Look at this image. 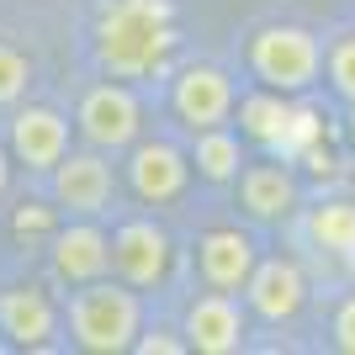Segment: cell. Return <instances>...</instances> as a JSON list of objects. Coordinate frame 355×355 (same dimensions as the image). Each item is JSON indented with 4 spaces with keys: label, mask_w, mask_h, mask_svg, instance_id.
<instances>
[{
    "label": "cell",
    "mask_w": 355,
    "mask_h": 355,
    "mask_svg": "<svg viewBox=\"0 0 355 355\" xmlns=\"http://www.w3.org/2000/svg\"><path fill=\"white\" fill-rule=\"evenodd\" d=\"M6 148H11L16 164H27L32 175H48L69 154V117L59 106H16L11 128H6Z\"/></svg>",
    "instance_id": "13"
},
{
    "label": "cell",
    "mask_w": 355,
    "mask_h": 355,
    "mask_svg": "<svg viewBox=\"0 0 355 355\" xmlns=\"http://www.w3.org/2000/svg\"><path fill=\"white\" fill-rule=\"evenodd\" d=\"M234 117H239L244 144L266 148V154H286V133H292L297 101L282 96V90H270V85H254L250 96H239V101H234Z\"/></svg>",
    "instance_id": "16"
},
{
    "label": "cell",
    "mask_w": 355,
    "mask_h": 355,
    "mask_svg": "<svg viewBox=\"0 0 355 355\" xmlns=\"http://www.w3.org/2000/svg\"><path fill=\"white\" fill-rule=\"evenodd\" d=\"M180 334H186V350L196 355H234L250 340V308L234 292H212L207 286L202 297H191Z\"/></svg>",
    "instance_id": "9"
},
{
    "label": "cell",
    "mask_w": 355,
    "mask_h": 355,
    "mask_svg": "<svg viewBox=\"0 0 355 355\" xmlns=\"http://www.w3.org/2000/svg\"><path fill=\"white\" fill-rule=\"evenodd\" d=\"M234 101H239L234 74L218 69V64H186V69L170 74V112L186 133L234 122Z\"/></svg>",
    "instance_id": "6"
},
{
    "label": "cell",
    "mask_w": 355,
    "mask_h": 355,
    "mask_svg": "<svg viewBox=\"0 0 355 355\" xmlns=\"http://www.w3.org/2000/svg\"><path fill=\"white\" fill-rule=\"evenodd\" d=\"M308 239L334 260H355V196H329L318 207H308Z\"/></svg>",
    "instance_id": "18"
},
{
    "label": "cell",
    "mask_w": 355,
    "mask_h": 355,
    "mask_svg": "<svg viewBox=\"0 0 355 355\" xmlns=\"http://www.w3.org/2000/svg\"><path fill=\"white\" fill-rule=\"evenodd\" d=\"M138 355H186V340H170V329H138Z\"/></svg>",
    "instance_id": "23"
},
{
    "label": "cell",
    "mask_w": 355,
    "mask_h": 355,
    "mask_svg": "<svg viewBox=\"0 0 355 355\" xmlns=\"http://www.w3.org/2000/svg\"><path fill=\"white\" fill-rule=\"evenodd\" d=\"M11 191V148H0V202Z\"/></svg>",
    "instance_id": "24"
},
{
    "label": "cell",
    "mask_w": 355,
    "mask_h": 355,
    "mask_svg": "<svg viewBox=\"0 0 355 355\" xmlns=\"http://www.w3.org/2000/svg\"><path fill=\"white\" fill-rule=\"evenodd\" d=\"M74 128L90 148L101 154H128V148L144 138V101L128 80H101L90 85L74 106Z\"/></svg>",
    "instance_id": "4"
},
{
    "label": "cell",
    "mask_w": 355,
    "mask_h": 355,
    "mask_svg": "<svg viewBox=\"0 0 355 355\" xmlns=\"http://www.w3.org/2000/svg\"><path fill=\"white\" fill-rule=\"evenodd\" d=\"M32 59L21 53V48L11 43H0V106H21L27 101V90H32Z\"/></svg>",
    "instance_id": "20"
},
{
    "label": "cell",
    "mask_w": 355,
    "mask_h": 355,
    "mask_svg": "<svg viewBox=\"0 0 355 355\" xmlns=\"http://www.w3.org/2000/svg\"><path fill=\"white\" fill-rule=\"evenodd\" d=\"M254 260H260V244H254V234L239 228V223L207 228V234L196 239V276H202V286H212V292H244Z\"/></svg>",
    "instance_id": "15"
},
{
    "label": "cell",
    "mask_w": 355,
    "mask_h": 355,
    "mask_svg": "<svg viewBox=\"0 0 355 355\" xmlns=\"http://www.w3.org/2000/svg\"><path fill=\"white\" fill-rule=\"evenodd\" d=\"M64 329V308L37 282L0 286V334L11 350H48Z\"/></svg>",
    "instance_id": "11"
},
{
    "label": "cell",
    "mask_w": 355,
    "mask_h": 355,
    "mask_svg": "<svg viewBox=\"0 0 355 355\" xmlns=\"http://www.w3.org/2000/svg\"><path fill=\"white\" fill-rule=\"evenodd\" d=\"M48 270L59 286H85L112 276V234L101 218H69L48 234Z\"/></svg>",
    "instance_id": "7"
},
{
    "label": "cell",
    "mask_w": 355,
    "mask_h": 355,
    "mask_svg": "<svg viewBox=\"0 0 355 355\" xmlns=\"http://www.w3.org/2000/svg\"><path fill=\"white\" fill-rule=\"evenodd\" d=\"M170 234L154 218H122L112 228V276L133 292H154L170 276Z\"/></svg>",
    "instance_id": "8"
},
{
    "label": "cell",
    "mask_w": 355,
    "mask_h": 355,
    "mask_svg": "<svg viewBox=\"0 0 355 355\" xmlns=\"http://www.w3.org/2000/svg\"><path fill=\"white\" fill-rule=\"evenodd\" d=\"M250 164V154H244V133L239 128H202V133H191V170L207 186H234L239 170Z\"/></svg>",
    "instance_id": "17"
},
{
    "label": "cell",
    "mask_w": 355,
    "mask_h": 355,
    "mask_svg": "<svg viewBox=\"0 0 355 355\" xmlns=\"http://www.w3.org/2000/svg\"><path fill=\"white\" fill-rule=\"evenodd\" d=\"M128 186H133V196L148 202V207L180 202L186 186H191V154L175 148L170 138H138V144L128 148Z\"/></svg>",
    "instance_id": "10"
},
{
    "label": "cell",
    "mask_w": 355,
    "mask_h": 355,
    "mask_svg": "<svg viewBox=\"0 0 355 355\" xmlns=\"http://www.w3.org/2000/svg\"><path fill=\"white\" fill-rule=\"evenodd\" d=\"M329 340H334V350L355 355V292L340 297V308H334V318H329Z\"/></svg>",
    "instance_id": "22"
},
{
    "label": "cell",
    "mask_w": 355,
    "mask_h": 355,
    "mask_svg": "<svg viewBox=\"0 0 355 355\" xmlns=\"http://www.w3.org/2000/svg\"><path fill=\"white\" fill-rule=\"evenodd\" d=\"M350 144H355V106H350Z\"/></svg>",
    "instance_id": "25"
},
{
    "label": "cell",
    "mask_w": 355,
    "mask_h": 355,
    "mask_svg": "<svg viewBox=\"0 0 355 355\" xmlns=\"http://www.w3.org/2000/svg\"><path fill=\"white\" fill-rule=\"evenodd\" d=\"M138 329H144V302L128 282H85L69 286V302H64V334H69L74 350L90 355H122L133 350Z\"/></svg>",
    "instance_id": "2"
},
{
    "label": "cell",
    "mask_w": 355,
    "mask_h": 355,
    "mask_svg": "<svg viewBox=\"0 0 355 355\" xmlns=\"http://www.w3.org/2000/svg\"><path fill=\"white\" fill-rule=\"evenodd\" d=\"M308 302V276L292 254H260L244 282V308L260 318V324H292Z\"/></svg>",
    "instance_id": "12"
},
{
    "label": "cell",
    "mask_w": 355,
    "mask_h": 355,
    "mask_svg": "<svg viewBox=\"0 0 355 355\" xmlns=\"http://www.w3.org/2000/svg\"><path fill=\"white\" fill-rule=\"evenodd\" d=\"M244 64H250L254 85H270L282 96H308L324 80V37L302 21H266L250 32Z\"/></svg>",
    "instance_id": "3"
},
{
    "label": "cell",
    "mask_w": 355,
    "mask_h": 355,
    "mask_svg": "<svg viewBox=\"0 0 355 355\" xmlns=\"http://www.w3.org/2000/svg\"><path fill=\"white\" fill-rule=\"evenodd\" d=\"M53 202H59L64 218H106L112 212V196H117V170H112V154L101 148H80V154H64L53 170Z\"/></svg>",
    "instance_id": "5"
},
{
    "label": "cell",
    "mask_w": 355,
    "mask_h": 355,
    "mask_svg": "<svg viewBox=\"0 0 355 355\" xmlns=\"http://www.w3.org/2000/svg\"><path fill=\"white\" fill-rule=\"evenodd\" d=\"M324 74H329V90L345 106H355V27L324 43Z\"/></svg>",
    "instance_id": "19"
},
{
    "label": "cell",
    "mask_w": 355,
    "mask_h": 355,
    "mask_svg": "<svg viewBox=\"0 0 355 355\" xmlns=\"http://www.w3.org/2000/svg\"><path fill=\"white\" fill-rule=\"evenodd\" d=\"M239 207L250 223H286L297 207H302V180L292 175V164L276 154V159L244 164L239 170Z\"/></svg>",
    "instance_id": "14"
},
{
    "label": "cell",
    "mask_w": 355,
    "mask_h": 355,
    "mask_svg": "<svg viewBox=\"0 0 355 355\" xmlns=\"http://www.w3.org/2000/svg\"><path fill=\"white\" fill-rule=\"evenodd\" d=\"M11 228H16V239H48L59 228V218H53V207H43V202H21Z\"/></svg>",
    "instance_id": "21"
},
{
    "label": "cell",
    "mask_w": 355,
    "mask_h": 355,
    "mask_svg": "<svg viewBox=\"0 0 355 355\" xmlns=\"http://www.w3.org/2000/svg\"><path fill=\"white\" fill-rule=\"evenodd\" d=\"M175 53L170 0H106L96 16V64L112 80H144Z\"/></svg>",
    "instance_id": "1"
}]
</instances>
